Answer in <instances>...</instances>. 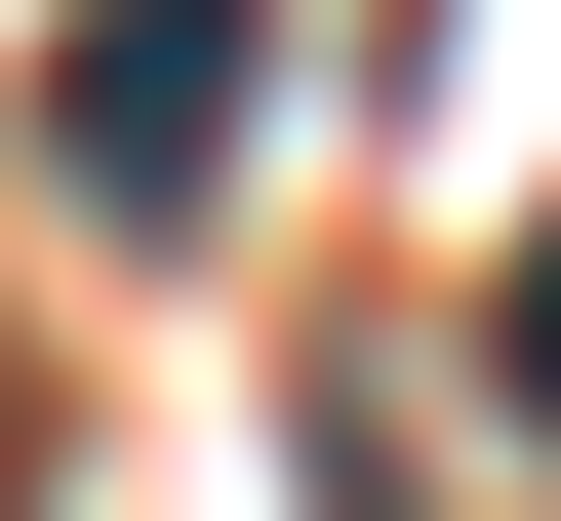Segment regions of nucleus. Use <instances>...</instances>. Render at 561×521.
<instances>
[{
  "mask_svg": "<svg viewBox=\"0 0 561 521\" xmlns=\"http://www.w3.org/2000/svg\"><path fill=\"white\" fill-rule=\"evenodd\" d=\"M241 121H280V0H81L41 41V161L81 201H241Z\"/></svg>",
  "mask_w": 561,
  "mask_h": 521,
  "instance_id": "obj_1",
  "label": "nucleus"
},
{
  "mask_svg": "<svg viewBox=\"0 0 561 521\" xmlns=\"http://www.w3.org/2000/svg\"><path fill=\"white\" fill-rule=\"evenodd\" d=\"M522 401H561V241H522Z\"/></svg>",
  "mask_w": 561,
  "mask_h": 521,
  "instance_id": "obj_2",
  "label": "nucleus"
}]
</instances>
